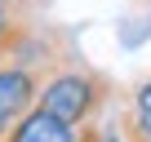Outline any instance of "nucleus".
Returning <instances> with one entry per match:
<instances>
[{"label":"nucleus","mask_w":151,"mask_h":142,"mask_svg":"<svg viewBox=\"0 0 151 142\" xmlns=\"http://www.w3.org/2000/svg\"><path fill=\"white\" fill-rule=\"evenodd\" d=\"M107 93H111V85H107L102 71L80 67V71H58V76H49L36 107H45L49 115H58L62 124L76 129V124H89L98 115V107L107 102Z\"/></svg>","instance_id":"nucleus-1"},{"label":"nucleus","mask_w":151,"mask_h":142,"mask_svg":"<svg viewBox=\"0 0 151 142\" xmlns=\"http://www.w3.org/2000/svg\"><path fill=\"white\" fill-rule=\"evenodd\" d=\"M133 138H142V142H151V80L133 93Z\"/></svg>","instance_id":"nucleus-2"},{"label":"nucleus","mask_w":151,"mask_h":142,"mask_svg":"<svg viewBox=\"0 0 151 142\" xmlns=\"http://www.w3.org/2000/svg\"><path fill=\"white\" fill-rule=\"evenodd\" d=\"M76 142H107V138H102V133L89 124V129H80V133H76Z\"/></svg>","instance_id":"nucleus-3"},{"label":"nucleus","mask_w":151,"mask_h":142,"mask_svg":"<svg viewBox=\"0 0 151 142\" xmlns=\"http://www.w3.org/2000/svg\"><path fill=\"white\" fill-rule=\"evenodd\" d=\"M107 142H116V138H107Z\"/></svg>","instance_id":"nucleus-4"}]
</instances>
